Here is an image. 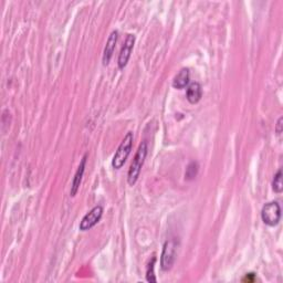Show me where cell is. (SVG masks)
Returning a JSON list of instances; mask_svg holds the SVG:
<instances>
[{"label": "cell", "mask_w": 283, "mask_h": 283, "mask_svg": "<svg viewBox=\"0 0 283 283\" xmlns=\"http://www.w3.org/2000/svg\"><path fill=\"white\" fill-rule=\"evenodd\" d=\"M176 259V242L174 240H167L164 244L162 257H160V268L163 271H169L174 266Z\"/></svg>", "instance_id": "4"}, {"label": "cell", "mask_w": 283, "mask_h": 283, "mask_svg": "<svg viewBox=\"0 0 283 283\" xmlns=\"http://www.w3.org/2000/svg\"><path fill=\"white\" fill-rule=\"evenodd\" d=\"M272 189L275 190L277 194H281L283 190V182H282V171H278V173L273 177L272 182Z\"/></svg>", "instance_id": "12"}, {"label": "cell", "mask_w": 283, "mask_h": 283, "mask_svg": "<svg viewBox=\"0 0 283 283\" xmlns=\"http://www.w3.org/2000/svg\"><path fill=\"white\" fill-rule=\"evenodd\" d=\"M189 70L187 68L182 69L174 78L173 87L177 90H183L184 88H186L187 84L189 83Z\"/></svg>", "instance_id": "10"}, {"label": "cell", "mask_w": 283, "mask_h": 283, "mask_svg": "<svg viewBox=\"0 0 283 283\" xmlns=\"http://www.w3.org/2000/svg\"><path fill=\"white\" fill-rule=\"evenodd\" d=\"M102 215H103L102 206H95L83 217L81 223H80L79 229L81 231H88L91 228H93L94 226H95L98 221L101 220Z\"/></svg>", "instance_id": "5"}, {"label": "cell", "mask_w": 283, "mask_h": 283, "mask_svg": "<svg viewBox=\"0 0 283 283\" xmlns=\"http://www.w3.org/2000/svg\"><path fill=\"white\" fill-rule=\"evenodd\" d=\"M155 261H156V259L153 258L152 262H149V265L147 267V271H146V280H147L148 282H156L157 281L156 277H155V275H154Z\"/></svg>", "instance_id": "13"}, {"label": "cell", "mask_w": 283, "mask_h": 283, "mask_svg": "<svg viewBox=\"0 0 283 283\" xmlns=\"http://www.w3.org/2000/svg\"><path fill=\"white\" fill-rule=\"evenodd\" d=\"M146 155H147V142L143 141L140 144L138 152H136L133 162H132L130 169H129L127 183H129L130 186H134L135 183L138 182L141 171H142V167H143V164L145 162Z\"/></svg>", "instance_id": "1"}, {"label": "cell", "mask_w": 283, "mask_h": 283, "mask_svg": "<svg viewBox=\"0 0 283 283\" xmlns=\"http://www.w3.org/2000/svg\"><path fill=\"white\" fill-rule=\"evenodd\" d=\"M117 38H119V32L116 30L112 31V34L110 35L106 42V46L104 48V52H103V64L107 65L110 63V61L112 59V55L114 53V50H115V47H116V42H117Z\"/></svg>", "instance_id": "8"}, {"label": "cell", "mask_w": 283, "mask_h": 283, "mask_svg": "<svg viewBox=\"0 0 283 283\" xmlns=\"http://www.w3.org/2000/svg\"><path fill=\"white\" fill-rule=\"evenodd\" d=\"M283 117H279V120H278L277 122V125H276V133L278 135H281L282 133V131H283Z\"/></svg>", "instance_id": "14"}, {"label": "cell", "mask_w": 283, "mask_h": 283, "mask_svg": "<svg viewBox=\"0 0 283 283\" xmlns=\"http://www.w3.org/2000/svg\"><path fill=\"white\" fill-rule=\"evenodd\" d=\"M198 171H199V165H198L197 162L189 163V165H188L186 168L185 178L187 181H192V179H195L197 177Z\"/></svg>", "instance_id": "11"}, {"label": "cell", "mask_w": 283, "mask_h": 283, "mask_svg": "<svg viewBox=\"0 0 283 283\" xmlns=\"http://www.w3.org/2000/svg\"><path fill=\"white\" fill-rule=\"evenodd\" d=\"M87 157H88V155L86 154V155H84V157L82 158L81 163H80V165H79L77 173H75L74 178H73V182H72V186H71V191H70V196H71V197H74L75 195L78 194V191H79V189H80V186H81V183H82V178H83V175H84V172H86Z\"/></svg>", "instance_id": "7"}, {"label": "cell", "mask_w": 283, "mask_h": 283, "mask_svg": "<svg viewBox=\"0 0 283 283\" xmlns=\"http://www.w3.org/2000/svg\"><path fill=\"white\" fill-rule=\"evenodd\" d=\"M261 218L266 225L275 227L281 220V207L277 201L268 202L261 210Z\"/></svg>", "instance_id": "3"}, {"label": "cell", "mask_w": 283, "mask_h": 283, "mask_svg": "<svg viewBox=\"0 0 283 283\" xmlns=\"http://www.w3.org/2000/svg\"><path fill=\"white\" fill-rule=\"evenodd\" d=\"M132 146H133V133L129 132L125 135V138L123 141L121 142V144L119 146V148L114 154V157L112 159V166L115 169H120L123 167V165L125 164L127 157L132 150Z\"/></svg>", "instance_id": "2"}, {"label": "cell", "mask_w": 283, "mask_h": 283, "mask_svg": "<svg viewBox=\"0 0 283 283\" xmlns=\"http://www.w3.org/2000/svg\"><path fill=\"white\" fill-rule=\"evenodd\" d=\"M134 44H135V36L127 35L126 40L124 42V46L122 47V50L119 55V60H117V64H119L120 69H124L127 65V63H129L131 53L134 48Z\"/></svg>", "instance_id": "6"}, {"label": "cell", "mask_w": 283, "mask_h": 283, "mask_svg": "<svg viewBox=\"0 0 283 283\" xmlns=\"http://www.w3.org/2000/svg\"><path fill=\"white\" fill-rule=\"evenodd\" d=\"M201 96H202V89L200 83L194 82L189 84V87H188L186 92L187 101L189 102L190 104H196V103L200 101Z\"/></svg>", "instance_id": "9"}]
</instances>
